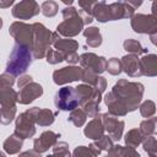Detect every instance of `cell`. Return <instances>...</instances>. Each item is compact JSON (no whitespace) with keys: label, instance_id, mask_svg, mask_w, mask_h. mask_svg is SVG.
Masks as SVG:
<instances>
[{"label":"cell","instance_id":"1","mask_svg":"<svg viewBox=\"0 0 157 157\" xmlns=\"http://www.w3.org/2000/svg\"><path fill=\"white\" fill-rule=\"evenodd\" d=\"M145 87L141 82L119 80L104 96V103L108 107V113L115 117H125L128 113L139 108Z\"/></svg>","mask_w":157,"mask_h":157},{"label":"cell","instance_id":"2","mask_svg":"<svg viewBox=\"0 0 157 157\" xmlns=\"http://www.w3.org/2000/svg\"><path fill=\"white\" fill-rule=\"evenodd\" d=\"M32 61H33V56L31 49L25 45L15 44L9 55L5 72L12 75L13 77L21 76L27 71Z\"/></svg>","mask_w":157,"mask_h":157},{"label":"cell","instance_id":"3","mask_svg":"<svg viewBox=\"0 0 157 157\" xmlns=\"http://www.w3.org/2000/svg\"><path fill=\"white\" fill-rule=\"evenodd\" d=\"M52 45V32L40 22L32 23V56L33 59L45 58Z\"/></svg>","mask_w":157,"mask_h":157},{"label":"cell","instance_id":"4","mask_svg":"<svg viewBox=\"0 0 157 157\" xmlns=\"http://www.w3.org/2000/svg\"><path fill=\"white\" fill-rule=\"evenodd\" d=\"M40 108L38 107H33L29 108L27 110H25L23 113H21L15 121V131L13 134L20 137L21 140H26L29 137H33L36 134V119H37V114L39 112Z\"/></svg>","mask_w":157,"mask_h":157},{"label":"cell","instance_id":"5","mask_svg":"<svg viewBox=\"0 0 157 157\" xmlns=\"http://www.w3.org/2000/svg\"><path fill=\"white\" fill-rule=\"evenodd\" d=\"M54 104L58 108V110H65V112H71L78 108V97L75 87L64 86L59 88V91L55 93L54 97Z\"/></svg>","mask_w":157,"mask_h":157},{"label":"cell","instance_id":"6","mask_svg":"<svg viewBox=\"0 0 157 157\" xmlns=\"http://www.w3.org/2000/svg\"><path fill=\"white\" fill-rule=\"evenodd\" d=\"M9 33L15 39V44L32 49V25L22 21H15L10 25Z\"/></svg>","mask_w":157,"mask_h":157},{"label":"cell","instance_id":"7","mask_svg":"<svg viewBox=\"0 0 157 157\" xmlns=\"http://www.w3.org/2000/svg\"><path fill=\"white\" fill-rule=\"evenodd\" d=\"M130 25L132 31L140 34L150 36L152 33H157V18L151 13H135L130 20Z\"/></svg>","mask_w":157,"mask_h":157},{"label":"cell","instance_id":"8","mask_svg":"<svg viewBox=\"0 0 157 157\" xmlns=\"http://www.w3.org/2000/svg\"><path fill=\"white\" fill-rule=\"evenodd\" d=\"M55 50L60 52L64 56V60L67 61L70 65H75L78 63V54H77V49H78V42L71 38H59L58 40H55L53 44Z\"/></svg>","mask_w":157,"mask_h":157},{"label":"cell","instance_id":"9","mask_svg":"<svg viewBox=\"0 0 157 157\" xmlns=\"http://www.w3.org/2000/svg\"><path fill=\"white\" fill-rule=\"evenodd\" d=\"M83 26L85 25H83L81 17L78 16V12H77L74 16L64 18V21L56 26V33L60 37L63 36L65 38H72L83 31Z\"/></svg>","mask_w":157,"mask_h":157},{"label":"cell","instance_id":"10","mask_svg":"<svg viewBox=\"0 0 157 157\" xmlns=\"http://www.w3.org/2000/svg\"><path fill=\"white\" fill-rule=\"evenodd\" d=\"M82 75V67L76 65H69L64 66L61 69H58L53 72V81L58 86H63L70 82L80 81Z\"/></svg>","mask_w":157,"mask_h":157},{"label":"cell","instance_id":"11","mask_svg":"<svg viewBox=\"0 0 157 157\" xmlns=\"http://www.w3.org/2000/svg\"><path fill=\"white\" fill-rule=\"evenodd\" d=\"M40 12V6L34 0H22L13 5L11 13L17 20H29Z\"/></svg>","mask_w":157,"mask_h":157},{"label":"cell","instance_id":"12","mask_svg":"<svg viewBox=\"0 0 157 157\" xmlns=\"http://www.w3.org/2000/svg\"><path fill=\"white\" fill-rule=\"evenodd\" d=\"M101 118H102L104 131L108 132V136L112 140L119 141L123 137V131H124V126H125L124 120H120V119H118V117L112 115L109 113L101 114Z\"/></svg>","mask_w":157,"mask_h":157},{"label":"cell","instance_id":"13","mask_svg":"<svg viewBox=\"0 0 157 157\" xmlns=\"http://www.w3.org/2000/svg\"><path fill=\"white\" fill-rule=\"evenodd\" d=\"M78 63L82 69H88L96 72L97 75H101L105 71L107 59L94 53H83L78 56Z\"/></svg>","mask_w":157,"mask_h":157},{"label":"cell","instance_id":"14","mask_svg":"<svg viewBox=\"0 0 157 157\" xmlns=\"http://www.w3.org/2000/svg\"><path fill=\"white\" fill-rule=\"evenodd\" d=\"M43 94V87L40 83L36 81H31L17 92V103L20 104H29L34 102Z\"/></svg>","mask_w":157,"mask_h":157},{"label":"cell","instance_id":"15","mask_svg":"<svg viewBox=\"0 0 157 157\" xmlns=\"http://www.w3.org/2000/svg\"><path fill=\"white\" fill-rule=\"evenodd\" d=\"M60 137V134H56L52 130H47V131H43L39 137L34 139L33 141V150L38 153H44L47 152L49 148H52L59 140Z\"/></svg>","mask_w":157,"mask_h":157},{"label":"cell","instance_id":"16","mask_svg":"<svg viewBox=\"0 0 157 157\" xmlns=\"http://www.w3.org/2000/svg\"><path fill=\"white\" fill-rule=\"evenodd\" d=\"M75 90H76V93H77V97H78V107H82L87 102L93 101V102L101 103V101H102V93L96 91L90 85L81 83L77 87H75Z\"/></svg>","mask_w":157,"mask_h":157},{"label":"cell","instance_id":"17","mask_svg":"<svg viewBox=\"0 0 157 157\" xmlns=\"http://www.w3.org/2000/svg\"><path fill=\"white\" fill-rule=\"evenodd\" d=\"M123 71L130 77H140L142 76L140 69V58L134 54H126L120 59Z\"/></svg>","mask_w":157,"mask_h":157},{"label":"cell","instance_id":"18","mask_svg":"<svg viewBox=\"0 0 157 157\" xmlns=\"http://www.w3.org/2000/svg\"><path fill=\"white\" fill-rule=\"evenodd\" d=\"M83 134L87 139H91V140H94V141L101 139L104 135V128H103L101 115H98V117H96V118H93L92 120L88 121V124L83 129Z\"/></svg>","mask_w":157,"mask_h":157},{"label":"cell","instance_id":"19","mask_svg":"<svg viewBox=\"0 0 157 157\" xmlns=\"http://www.w3.org/2000/svg\"><path fill=\"white\" fill-rule=\"evenodd\" d=\"M140 69L142 76L155 77L157 75V55L145 54L142 58H140Z\"/></svg>","mask_w":157,"mask_h":157},{"label":"cell","instance_id":"20","mask_svg":"<svg viewBox=\"0 0 157 157\" xmlns=\"http://www.w3.org/2000/svg\"><path fill=\"white\" fill-rule=\"evenodd\" d=\"M92 16H93V18H96L101 23H105L108 21H113L109 4H107L103 0L94 1V5L92 7Z\"/></svg>","mask_w":157,"mask_h":157},{"label":"cell","instance_id":"21","mask_svg":"<svg viewBox=\"0 0 157 157\" xmlns=\"http://www.w3.org/2000/svg\"><path fill=\"white\" fill-rule=\"evenodd\" d=\"M114 146V144H113V140L108 136V135H103L101 139H98V140H96V141H93V142H91L90 145H88V148L91 150V152L96 156V157H98L102 152H107V151H109L112 147Z\"/></svg>","mask_w":157,"mask_h":157},{"label":"cell","instance_id":"22","mask_svg":"<svg viewBox=\"0 0 157 157\" xmlns=\"http://www.w3.org/2000/svg\"><path fill=\"white\" fill-rule=\"evenodd\" d=\"M82 33H83V37L86 38L87 45L91 48H98L103 42V38L98 27H94V26L87 27L82 31Z\"/></svg>","mask_w":157,"mask_h":157},{"label":"cell","instance_id":"23","mask_svg":"<svg viewBox=\"0 0 157 157\" xmlns=\"http://www.w3.org/2000/svg\"><path fill=\"white\" fill-rule=\"evenodd\" d=\"M17 103V92L12 87L4 88L0 92V108H12Z\"/></svg>","mask_w":157,"mask_h":157},{"label":"cell","instance_id":"24","mask_svg":"<svg viewBox=\"0 0 157 157\" xmlns=\"http://www.w3.org/2000/svg\"><path fill=\"white\" fill-rule=\"evenodd\" d=\"M23 146V140H21L20 137H17L15 134L10 135L2 144V147H4V151L9 155H16V153H20L21 148Z\"/></svg>","mask_w":157,"mask_h":157},{"label":"cell","instance_id":"25","mask_svg":"<svg viewBox=\"0 0 157 157\" xmlns=\"http://www.w3.org/2000/svg\"><path fill=\"white\" fill-rule=\"evenodd\" d=\"M123 48L129 53V54H134V55H145L147 54V49L144 48L141 45V43L136 39H132V38H128L124 40L123 43Z\"/></svg>","mask_w":157,"mask_h":157},{"label":"cell","instance_id":"26","mask_svg":"<svg viewBox=\"0 0 157 157\" xmlns=\"http://www.w3.org/2000/svg\"><path fill=\"white\" fill-rule=\"evenodd\" d=\"M54 120H55V114L49 108H42L37 114L36 124L39 126H49L54 123Z\"/></svg>","mask_w":157,"mask_h":157},{"label":"cell","instance_id":"27","mask_svg":"<svg viewBox=\"0 0 157 157\" xmlns=\"http://www.w3.org/2000/svg\"><path fill=\"white\" fill-rule=\"evenodd\" d=\"M142 140H144V136L141 135V132H140V130L137 128L129 130L124 136L125 145L128 147H131V148H136L142 142Z\"/></svg>","mask_w":157,"mask_h":157},{"label":"cell","instance_id":"28","mask_svg":"<svg viewBox=\"0 0 157 157\" xmlns=\"http://www.w3.org/2000/svg\"><path fill=\"white\" fill-rule=\"evenodd\" d=\"M156 125H157V118L151 117V118H147V119H145L140 123L139 130H140V132L144 137L152 136L156 132Z\"/></svg>","mask_w":157,"mask_h":157},{"label":"cell","instance_id":"29","mask_svg":"<svg viewBox=\"0 0 157 157\" xmlns=\"http://www.w3.org/2000/svg\"><path fill=\"white\" fill-rule=\"evenodd\" d=\"M67 120L70 123H72L75 126L81 128V126L85 125V123L87 120V115H86V113L83 112L82 108H76V109H74V110L70 112Z\"/></svg>","mask_w":157,"mask_h":157},{"label":"cell","instance_id":"30","mask_svg":"<svg viewBox=\"0 0 157 157\" xmlns=\"http://www.w3.org/2000/svg\"><path fill=\"white\" fill-rule=\"evenodd\" d=\"M142 148L148 155V157H157V140L155 135L144 137L142 140Z\"/></svg>","mask_w":157,"mask_h":157},{"label":"cell","instance_id":"31","mask_svg":"<svg viewBox=\"0 0 157 157\" xmlns=\"http://www.w3.org/2000/svg\"><path fill=\"white\" fill-rule=\"evenodd\" d=\"M59 11V5L56 1L53 0H47L43 1L40 5V12L45 16V17H54Z\"/></svg>","mask_w":157,"mask_h":157},{"label":"cell","instance_id":"32","mask_svg":"<svg viewBox=\"0 0 157 157\" xmlns=\"http://www.w3.org/2000/svg\"><path fill=\"white\" fill-rule=\"evenodd\" d=\"M139 109H140V114L144 118H146V119L151 118L156 113V103L153 101H151V99H146L142 103H140Z\"/></svg>","mask_w":157,"mask_h":157},{"label":"cell","instance_id":"33","mask_svg":"<svg viewBox=\"0 0 157 157\" xmlns=\"http://www.w3.org/2000/svg\"><path fill=\"white\" fill-rule=\"evenodd\" d=\"M52 148H53L52 157H71V153L69 151V145L65 141H58Z\"/></svg>","mask_w":157,"mask_h":157},{"label":"cell","instance_id":"34","mask_svg":"<svg viewBox=\"0 0 157 157\" xmlns=\"http://www.w3.org/2000/svg\"><path fill=\"white\" fill-rule=\"evenodd\" d=\"M17 108H0V123L2 125H9L15 118H16Z\"/></svg>","mask_w":157,"mask_h":157},{"label":"cell","instance_id":"35","mask_svg":"<svg viewBox=\"0 0 157 157\" xmlns=\"http://www.w3.org/2000/svg\"><path fill=\"white\" fill-rule=\"evenodd\" d=\"M105 71H108L113 76H118L119 74H121L123 72V69H121L120 59H118V58H110V59H108L107 60V65H105Z\"/></svg>","mask_w":157,"mask_h":157},{"label":"cell","instance_id":"36","mask_svg":"<svg viewBox=\"0 0 157 157\" xmlns=\"http://www.w3.org/2000/svg\"><path fill=\"white\" fill-rule=\"evenodd\" d=\"M45 60H47L48 64L55 65V64H59V63L64 61V56H63V54H61L60 52H58V50H55V49L53 48V49H49V50L47 52V54H45Z\"/></svg>","mask_w":157,"mask_h":157},{"label":"cell","instance_id":"37","mask_svg":"<svg viewBox=\"0 0 157 157\" xmlns=\"http://www.w3.org/2000/svg\"><path fill=\"white\" fill-rule=\"evenodd\" d=\"M99 75H97L96 72H93L92 70H88V69H82V75H81V81L86 85H90L93 87V85L96 83L97 78H98Z\"/></svg>","mask_w":157,"mask_h":157},{"label":"cell","instance_id":"38","mask_svg":"<svg viewBox=\"0 0 157 157\" xmlns=\"http://www.w3.org/2000/svg\"><path fill=\"white\" fill-rule=\"evenodd\" d=\"M15 83V77L10 74H1L0 75V92L4 90V88H7V87H12Z\"/></svg>","mask_w":157,"mask_h":157},{"label":"cell","instance_id":"39","mask_svg":"<svg viewBox=\"0 0 157 157\" xmlns=\"http://www.w3.org/2000/svg\"><path fill=\"white\" fill-rule=\"evenodd\" d=\"M71 157H96V156L91 152L88 146H77L74 150Z\"/></svg>","mask_w":157,"mask_h":157},{"label":"cell","instance_id":"40","mask_svg":"<svg viewBox=\"0 0 157 157\" xmlns=\"http://www.w3.org/2000/svg\"><path fill=\"white\" fill-rule=\"evenodd\" d=\"M93 88L96 90V91H98L99 93H102L103 94V92L105 91V88H107V80L103 77V76H98V78H97V81H96V83L93 85Z\"/></svg>","mask_w":157,"mask_h":157},{"label":"cell","instance_id":"41","mask_svg":"<svg viewBox=\"0 0 157 157\" xmlns=\"http://www.w3.org/2000/svg\"><path fill=\"white\" fill-rule=\"evenodd\" d=\"M77 12H78V16L81 17V20H82V22H83V25H91L92 22H93V16H92V13H88V12H86V11H83V10H77Z\"/></svg>","mask_w":157,"mask_h":157},{"label":"cell","instance_id":"42","mask_svg":"<svg viewBox=\"0 0 157 157\" xmlns=\"http://www.w3.org/2000/svg\"><path fill=\"white\" fill-rule=\"evenodd\" d=\"M120 157H141L140 153L135 150V148H131V147H125L123 146V150H121V156Z\"/></svg>","mask_w":157,"mask_h":157},{"label":"cell","instance_id":"43","mask_svg":"<svg viewBox=\"0 0 157 157\" xmlns=\"http://www.w3.org/2000/svg\"><path fill=\"white\" fill-rule=\"evenodd\" d=\"M31 81H33V77H32L31 75L23 74V75H21L20 78L17 80V87H18V88H22L23 86H26V85L29 83Z\"/></svg>","mask_w":157,"mask_h":157},{"label":"cell","instance_id":"44","mask_svg":"<svg viewBox=\"0 0 157 157\" xmlns=\"http://www.w3.org/2000/svg\"><path fill=\"white\" fill-rule=\"evenodd\" d=\"M18 157H42L40 153L36 152L34 150H28V151H25V152H21L18 155Z\"/></svg>","mask_w":157,"mask_h":157},{"label":"cell","instance_id":"45","mask_svg":"<svg viewBox=\"0 0 157 157\" xmlns=\"http://www.w3.org/2000/svg\"><path fill=\"white\" fill-rule=\"evenodd\" d=\"M15 4L13 0H0V9H7Z\"/></svg>","mask_w":157,"mask_h":157},{"label":"cell","instance_id":"46","mask_svg":"<svg viewBox=\"0 0 157 157\" xmlns=\"http://www.w3.org/2000/svg\"><path fill=\"white\" fill-rule=\"evenodd\" d=\"M129 4H130V5H131V6H132V7L136 10L139 6H141L142 1H141V0H139V1H129Z\"/></svg>","mask_w":157,"mask_h":157},{"label":"cell","instance_id":"47","mask_svg":"<svg viewBox=\"0 0 157 157\" xmlns=\"http://www.w3.org/2000/svg\"><path fill=\"white\" fill-rule=\"evenodd\" d=\"M150 39H151V43L152 44H156V33L150 34Z\"/></svg>","mask_w":157,"mask_h":157},{"label":"cell","instance_id":"48","mask_svg":"<svg viewBox=\"0 0 157 157\" xmlns=\"http://www.w3.org/2000/svg\"><path fill=\"white\" fill-rule=\"evenodd\" d=\"M63 2H64V4H66V5H70V6L74 4V1H72V0H69V1H67V0H63Z\"/></svg>","mask_w":157,"mask_h":157},{"label":"cell","instance_id":"49","mask_svg":"<svg viewBox=\"0 0 157 157\" xmlns=\"http://www.w3.org/2000/svg\"><path fill=\"white\" fill-rule=\"evenodd\" d=\"M0 157H6V155H5L2 151H0Z\"/></svg>","mask_w":157,"mask_h":157},{"label":"cell","instance_id":"50","mask_svg":"<svg viewBox=\"0 0 157 157\" xmlns=\"http://www.w3.org/2000/svg\"><path fill=\"white\" fill-rule=\"evenodd\" d=\"M1 27H2V18L0 17V29H1Z\"/></svg>","mask_w":157,"mask_h":157},{"label":"cell","instance_id":"51","mask_svg":"<svg viewBox=\"0 0 157 157\" xmlns=\"http://www.w3.org/2000/svg\"><path fill=\"white\" fill-rule=\"evenodd\" d=\"M47 157H52V155H48V156H47Z\"/></svg>","mask_w":157,"mask_h":157}]
</instances>
